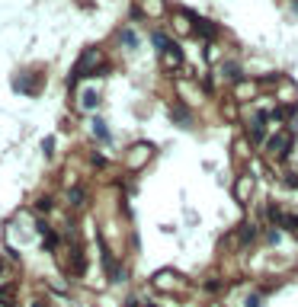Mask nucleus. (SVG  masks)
<instances>
[{
	"label": "nucleus",
	"mask_w": 298,
	"mask_h": 307,
	"mask_svg": "<svg viewBox=\"0 0 298 307\" xmlns=\"http://www.w3.org/2000/svg\"><path fill=\"white\" fill-rule=\"evenodd\" d=\"M292 141H295V138H292L289 132H279V135L266 144V150H269V154H282V150H289V147H292Z\"/></svg>",
	"instance_id": "nucleus-1"
},
{
	"label": "nucleus",
	"mask_w": 298,
	"mask_h": 307,
	"mask_svg": "<svg viewBox=\"0 0 298 307\" xmlns=\"http://www.w3.org/2000/svg\"><path fill=\"white\" fill-rule=\"evenodd\" d=\"M151 154H154L151 144H138V147L128 150V163H132V167H141V163H145V157H151Z\"/></svg>",
	"instance_id": "nucleus-2"
},
{
	"label": "nucleus",
	"mask_w": 298,
	"mask_h": 307,
	"mask_svg": "<svg viewBox=\"0 0 298 307\" xmlns=\"http://www.w3.org/2000/svg\"><path fill=\"white\" fill-rule=\"evenodd\" d=\"M250 192H254V180H250V176H241V183H237V189H234V198H237L241 205H247Z\"/></svg>",
	"instance_id": "nucleus-3"
},
{
	"label": "nucleus",
	"mask_w": 298,
	"mask_h": 307,
	"mask_svg": "<svg viewBox=\"0 0 298 307\" xmlns=\"http://www.w3.org/2000/svg\"><path fill=\"white\" fill-rule=\"evenodd\" d=\"M39 234H42V243H45V250H55V243H58L55 231H52V227H45V224H39Z\"/></svg>",
	"instance_id": "nucleus-4"
},
{
	"label": "nucleus",
	"mask_w": 298,
	"mask_h": 307,
	"mask_svg": "<svg viewBox=\"0 0 298 307\" xmlns=\"http://www.w3.org/2000/svg\"><path fill=\"white\" fill-rule=\"evenodd\" d=\"M180 58H183L180 45H173V42H170V48H167V58H164V61H167V67H176V64H180Z\"/></svg>",
	"instance_id": "nucleus-5"
},
{
	"label": "nucleus",
	"mask_w": 298,
	"mask_h": 307,
	"mask_svg": "<svg viewBox=\"0 0 298 307\" xmlns=\"http://www.w3.org/2000/svg\"><path fill=\"white\" fill-rule=\"evenodd\" d=\"M93 135H97L100 141H109L112 135H109V128H106V122L103 119H93Z\"/></svg>",
	"instance_id": "nucleus-6"
},
{
	"label": "nucleus",
	"mask_w": 298,
	"mask_h": 307,
	"mask_svg": "<svg viewBox=\"0 0 298 307\" xmlns=\"http://www.w3.org/2000/svg\"><path fill=\"white\" fill-rule=\"evenodd\" d=\"M221 74H224V80H237V77H241V64H237V61H228Z\"/></svg>",
	"instance_id": "nucleus-7"
},
{
	"label": "nucleus",
	"mask_w": 298,
	"mask_h": 307,
	"mask_svg": "<svg viewBox=\"0 0 298 307\" xmlns=\"http://www.w3.org/2000/svg\"><path fill=\"white\" fill-rule=\"evenodd\" d=\"M151 42H154V48H161V52L170 48V39H167L164 32H154V35H151Z\"/></svg>",
	"instance_id": "nucleus-8"
},
{
	"label": "nucleus",
	"mask_w": 298,
	"mask_h": 307,
	"mask_svg": "<svg viewBox=\"0 0 298 307\" xmlns=\"http://www.w3.org/2000/svg\"><path fill=\"white\" fill-rule=\"evenodd\" d=\"M97 103H100L97 90H87V93H83V99H80V106H83V109H93V106H97Z\"/></svg>",
	"instance_id": "nucleus-9"
},
{
	"label": "nucleus",
	"mask_w": 298,
	"mask_h": 307,
	"mask_svg": "<svg viewBox=\"0 0 298 307\" xmlns=\"http://www.w3.org/2000/svg\"><path fill=\"white\" fill-rule=\"evenodd\" d=\"M254 234H257V227L244 224V227H241V243H254Z\"/></svg>",
	"instance_id": "nucleus-10"
},
{
	"label": "nucleus",
	"mask_w": 298,
	"mask_h": 307,
	"mask_svg": "<svg viewBox=\"0 0 298 307\" xmlns=\"http://www.w3.org/2000/svg\"><path fill=\"white\" fill-rule=\"evenodd\" d=\"M122 42L128 45V48H135V45H138V35H135L132 29H125V32H122Z\"/></svg>",
	"instance_id": "nucleus-11"
},
{
	"label": "nucleus",
	"mask_w": 298,
	"mask_h": 307,
	"mask_svg": "<svg viewBox=\"0 0 298 307\" xmlns=\"http://www.w3.org/2000/svg\"><path fill=\"white\" fill-rule=\"evenodd\" d=\"M148 4V13H164V0H145Z\"/></svg>",
	"instance_id": "nucleus-12"
},
{
	"label": "nucleus",
	"mask_w": 298,
	"mask_h": 307,
	"mask_svg": "<svg viewBox=\"0 0 298 307\" xmlns=\"http://www.w3.org/2000/svg\"><path fill=\"white\" fill-rule=\"evenodd\" d=\"M67 195H71V202H74V205H80V202H83V192H80V189H71Z\"/></svg>",
	"instance_id": "nucleus-13"
},
{
	"label": "nucleus",
	"mask_w": 298,
	"mask_h": 307,
	"mask_svg": "<svg viewBox=\"0 0 298 307\" xmlns=\"http://www.w3.org/2000/svg\"><path fill=\"white\" fill-rule=\"evenodd\" d=\"M173 119L180 122V125H189V112H180V109H176V112H173Z\"/></svg>",
	"instance_id": "nucleus-14"
},
{
	"label": "nucleus",
	"mask_w": 298,
	"mask_h": 307,
	"mask_svg": "<svg viewBox=\"0 0 298 307\" xmlns=\"http://www.w3.org/2000/svg\"><path fill=\"white\" fill-rule=\"evenodd\" d=\"M266 243L276 246V243H279V231H266Z\"/></svg>",
	"instance_id": "nucleus-15"
},
{
	"label": "nucleus",
	"mask_w": 298,
	"mask_h": 307,
	"mask_svg": "<svg viewBox=\"0 0 298 307\" xmlns=\"http://www.w3.org/2000/svg\"><path fill=\"white\" fill-rule=\"evenodd\" d=\"M247 307H260V294H254V298L247 301Z\"/></svg>",
	"instance_id": "nucleus-16"
},
{
	"label": "nucleus",
	"mask_w": 298,
	"mask_h": 307,
	"mask_svg": "<svg viewBox=\"0 0 298 307\" xmlns=\"http://www.w3.org/2000/svg\"><path fill=\"white\" fill-rule=\"evenodd\" d=\"M295 10H298V4H295Z\"/></svg>",
	"instance_id": "nucleus-17"
}]
</instances>
